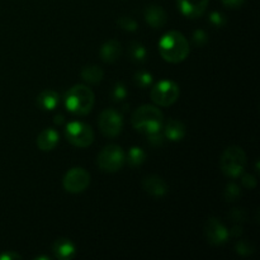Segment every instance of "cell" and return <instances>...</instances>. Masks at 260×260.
Segmentation results:
<instances>
[{"mask_svg": "<svg viewBox=\"0 0 260 260\" xmlns=\"http://www.w3.org/2000/svg\"><path fill=\"white\" fill-rule=\"evenodd\" d=\"M159 53L165 61L170 63H179L184 61L189 55V42L184 35L178 30L168 32L160 38Z\"/></svg>", "mask_w": 260, "mask_h": 260, "instance_id": "1", "label": "cell"}, {"mask_svg": "<svg viewBox=\"0 0 260 260\" xmlns=\"http://www.w3.org/2000/svg\"><path fill=\"white\" fill-rule=\"evenodd\" d=\"M131 122L136 131L144 135H150L161 131L162 124H164V116L157 107L146 104V106L139 107L132 113Z\"/></svg>", "mask_w": 260, "mask_h": 260, "instance_id": "2", "label": "cell"}, {"mask_svg": "<svg viewBox=\"0 0 260 260\" xmlns=\"http://www.w3.org/2000/svg\"><path fill=\"white\" fill-rule=\"evenodd\" d=\"M94 93L86 85H74L65 94V106L75 116H86L94 107Z\"/></svg>", "mask_w": 260, "mask_h": 260, "instance_id": "3", "label": "cell"}, {"mask_svg": "<svg viewBox=\"0 0 260 260\" xmlns=\"http://www.w3.org/2000/svg\"><path fill=\"white\" fill-rule=\"evenodd\" d=\"M220 167L223 174L231 179H236L246 168V154L240 146H229L223 151L220 160Z\"/></svg>", "mask_w": 260, "mask_h": 260, "instance_id": "4", "label": "cell"}, {"mask_svg": "<svg viewBox=\"0 0 260 260\" xmlns=\"http://www.w3.org/2000/svg\"><path fill=\"white\" fill-rule=\"evenodd\" d=\"M126 162V154L118 145H108L99 152L96 164L103 172L116 173L123 168Z\"/></svg>", "mask_w": 260, "mask_h": 260, "instance_id": "5", "label": "cell"}, {"mask_svg": "<svg viewBox=\"0 0 260 260\" xmlns=\"http://www.w3.org/2000/svg\"><path fill=\"white\" fill-rule=\"evenodd\" d=\"M151 101L159 107H169L178 101L180 89L172 80H161L151 89Z\"/></svg>", "mask_w": 260, "mask_h": 260, "instance_id": "6", "label": "cell"}, {"mask_svg": "<svg viewBox=\"0 0 260 260\" xmlns=\"http://www.w3.org/2000/svg\"><path fill=\"white\" fill-rule=\"evenodd\" d=\"M66 140L76 147H88L94 141V131L89 124L83 122H70L65 128Z\"/></svg>", "mask_w": 260, "mask_h": 260, "instance_id": "7", "label": "cell"}, {"mask_svg": "<svg viewBox=\"0 0 260 260\" xmlns=\"http://www.w3.org/2000/svg\"><path fill=\"white\" fill-rule=\"evenodd\" d=\"M99 129L107 137H117L123 128V118L121 112L113 108L104 109L98 119Z\"/></svg>", "mask_w": 260, "mask_h": 260, "instance_id": "8", "label": "cell"}, {"mask_svg": "<svg viewBox=\"0 0 260 260\" xmlns=\"http://www.w3.org/2000/svg\"><path fill=\"white\" fill-rule=\"evenodd\" d=\"M90 184V174L83 168H73L62 179L63 189L69 193H81Z\"/></svg>", "mask_w": 260, "mask_h": 260, "instance_id": "9", "label": "cell"}, {"mask_svg": "<svg viewBox=\"0 0 260 260\" xmlns=\"http://www.w3.org/2000/svg\"><path fill=\"white\" fill-rule=\"evenodd\" d=\"M205 236L211 245L220 246L228 243L230 234L220 220L216 217H210L205 225Z\"/></svg>", "mask_w": 260, "mask_h": 260, "instance_id": "10", "label": "cell"}, {"mask_svg": "<svg viewBox=\"0 0 260 260\" xmlns=\"http://www.w3.org/2000/svg\"><path fill=\"white\" fill-rule=\"evenodd\" d=\"M208 2L210 0H177V4L184 17L196 19L206 12Z\"/></svg>", "mask_w": 260, "mask_h": 260, "instance_id": "11", "label": "cell"}, {"mask_svg": "<svg viewBox=\"0 0 260 260\" xmlns=\"http://www.w3.org/2000/svg\"><path fill=\"white\" fill-rule=\"evenodd\" d=\"M142 188H144V190L147 194L155 198L164 197L168 193V190H169L167 182L161 177L155 174L147 175V177L144 178V180H142Z\"/></svg>", "mask_w": 260, "mask_h": 260, "instance_id": "12", "label": "cell"}, {"mask_svg": "<svg viewBox=\"0 0 260 260\" xmlns=\"http://www.w3.org/2000/svg\"><path fill=\"white\" fill-rule=\"evenodd\" d=\"M145 20L150 27L155 29H160L164 27L168 22V15L165 10L160 5H147L144 13Z\"/></svg>", "mask_w": 260, "mask_h": 260, "instance_id": "13", "label": "cell"}, {"mask_svg": "<svg viewBox=\"0 0 260 260\" xmlns=\"http://www.w3.org/2000/svg\"><path fill=\"white\" fill-rule=\"evenodd\" d=\"M52 251L55 258L60 260H70L75 256L76 246L70 239L60 238L53 243Z\"/></svg>", "mask_w": 260, "mask_h": 260, "instance_id": "14", "label": "cell"}, {"mask_svg": "<svg viewBox=\"0 0 260 260\" xmlns=\"http://www.w3.org/2000/svg\"><path fill=\"white\" fill-rule=\"evenodd\" d=\"M162 129H164V136L165 139H168L169 141H182L184 139L185 134H187V129H185L184 123L179 119L170 118L169 121H167V123L162 124Z\"/></svg>", "mask_w": 260, "mask_h": 260, "instance_id": "15", "label": "cell"}, {"mask_svg": "<svg viewBox=\"0 0 260 260\" xmlns=\"http://www.w3.org/2000/svg\"><path fill=\"white\" fill-rule=\"evenodd\" d=\"M101 60L106 63H113L117 60H119L122 55V46L118 41L109 40L106 43H103L99 51Z\"/></svg>", "mask_w": 260, "mask_h": 260, "instance_id": "16", "label": "cell"}, {"mask_svg": "<svg viewBox=\"0 0 260 260\" xmlns=\"http://www.w3.org/2000/svg\"><path fill=\"white\" fill-rule=\"evenodd\" d=\"M60 140V135L53 128H45L37 137V146L42 151H51L55 149Z\"/></svg>", "mask_w": 260, "mask_h": 260, "instance_id": "17", "label": "cell"}, {"mask_svg": "<svg viewBox=\"0 0 260 260\" xmlns=\"http://www.w3.org/2000/svg\"><path fill=\"white\" fill-rule=\"evenodd\" d=\"M37 106L43 111H52L57 107L58 102H60V95L57 91L52 90V89H46L40 95L37 96Z\"/></svg>", "mask_w": 260, "mask_h": 260, "instance_id": "18", "label": "cell"}, {"mask_svg": "<svg viewBox=\"0 0 260 260\" xmlns=\"http://www.w3.org/2000/svg\"><path fill=\"white\" fill-rule=\"evenodd\" d=\"M127 53H128L129 60L135 63H142L145 62L147 58V50L145 48V46L142 45V43L139 42V41H131V42L128 43Z\"/></svg>", "mask_w": 260, "mask_h": 260, "instance_id": "19", "label": "cell"}, {"mask_svg": "<svg viewBox=\"0 0 260 260\" xmlns=\"http://www.w3.org/2000/svg\"><path fill=\"white\" fill-rule=\"evenodd\" d=\"M104 71L96 65H89L81 70V79L88 84H98L103 80Z\"/></svg>", "mask_w": 260, "mask_h": 260, "instance_id": "20", "label": "cell"}, {"mask_svg": "<svg viewBox=\"0 0 260 260\" xmlns=\"http://www.w3.org/2000/svg\"><path fill=\"white\" fill-rule=\"evenodd\" d=\"M126 160L131 168L141 167L145 162V160H146V152H145L141 147L134 146L128 150Z\"/></svg>", "mask_w": 260, "mask_h": 260, "instance_id": "21", "label": "cell"}, {"mask_svg": "<svg viewBox=\"0 0 260 260\" xmlns=\"http://www.w3.org/2000/svg\"><path fill=\"white\" fill-rule=\"evenodd\" d=\"M152 81H154V78H152V75L149 71L140 70L137 71V73H135L134 83L135 85L139 86L140 89L150 88V86L152 85Z\"/></svg>", "mask_w": 260, "mask_h": 260, "instance_id": "22", "label": "cell"}, {"mask_svg": "<svg viewBox=\"0 0 260 260\" xmlns=\"http://www.w3.org/2000/svg\"><path fill=\"white\" fill-rule=\"evenodd\" d=\"M117 24L121 29L126 30V32H136L139 24H137L136 20L131 17H127V15H122L117 19Z\"/></svg>", "mask_w": 260, "mask_h": 260, "instance_id": "23", "label": "cell"}, {"mask_svg": "<svg viewBox=\"0 0 260 260\" xmlns=\"http://www.w3.org/2000/svg\"><path fill=\"white\" fill-rule=\"evenodd\" d=\"M127 94H128V91H127V88L126 85H124L123 83H121V81H118V83L114 84L113 89H112V101L113 102H122L126 99Z\"/></svg>", "mask_w": 260, "mask_h": 260, "instance_id": "24", "label": "cell"}, {"mask_svg": "<svg viewBox=\"0 0 260 260\" xmlns=\"http://www.w3.org/2000/svg\"><path fill=\"white\" fill-rule=\"evenodd\" d=\"M235 250L239 255L243 256H249L254 253L255 248H254L253 244L248 240H239L235 245Z\"/></svg>", "mask_w": 260, "mask_h": 260, "instance_id": "25", "label": "cell"}, {"mask_svg": "<svg viewBox=\"0 0 260 260\" xmlns=\"http://www.w3.org/2000/svg\"><path fill=\"white\" fill-rule=\"evenodd\" d=\"M239 197H241L240 187L238 184H235V183H229L225 189V200L228 202H234Z\"/></svg>", "mask_w": 260, "mask_h": 260, "instance_id": "26", "label": "cell"}, {"mask_svg": "<svg viewBox=\"0 0 260 260\" xmlns=\"http://www.w3.org/2000/svg\"><path fill=\"white\" fill-rule=\"evenodd\" d=\"M208 22L213 25L215 28H222L225 27L226 23H228V18L223 13L221 12H212L208 17Z\"/></svg>", "mask_w": 260, "mask_h": 260, "instance_id": "27", "label": "cell"}, {"mask_svg": "<svg viewBox=\"0 0 260 260\" xmlns=\"http://www.w3.org/2000/svg\"><path fill=\"white\" fill-rule=\"evenodd\" d=\"M192 42L197 47H202V46H205L208 42V35L203 29L194 30V33L192 36Z\"/></svg>", "mask_w": 260, "mask_h": 260, "instance_id": "28", "label": "cell"}, {"mask_svg": "<svg viewBox=\"0 0 260 260\" xmlns=\"http://www.w3.org/2000/svg\"><path fill=\"white\" fill-rule=\"evenodd\" d=\"M147 137V142H149L151 146H161L162 144H164V140H165V136L164 134H162L161 131L159 132H154V134H150V135H146Z\"/></svg>", "mask_w": 260, "mask_h": 260, "instance_id": "29", "label": "cell"}, {"mask_svg": "<svg viewBox=\"0 0 260 260\" xmlns=\"http://www.w3.org/2000/svg\"><path fill=\"white\" fill-rule=\"evenodd\" d=\"M229 217L233 221H235V222H240V221L243 222L246 218V212L243 208H233L231 212L229 213Z\"/></svg>", "mask_w": 260, "mask_h": 260, "instance_id": "30", "label": "cell"}, {"mask_svg": "<svg viewBox=\"0 0 260 260\" xmlns=\"http://www.w3.org/2000/svg\"><path fill=\"white\" fill-rule=\"evenodd\" d=\"M241 184L246 189H254L256 187V178L251 174L243 175V178H241Z\"/></svg>", "mask_w": 260, "mask_h": 260, "instance_id": "31", "label": "cell"}, {"mask_svg": "<svg viewBox=\"0 0 260 260\" xmlns=\"http://www.w3.org/2000/svg\"><path fill=\"white\" fill-rule=\"evenodd\" d=\"M222 4L226 8H230V9H236V8H240L241 5L245 3V0H221Z\"/></svg>", "mask_w": 260, "mask_h": 260, "instance_id": "32", "label": "cell"}, {"mask_svg": "<svg viewBox=\"0 0 260 260\" xmlns=\"http://www.w3.org/2000/svg\"><path fill=\"white\" fill-rule=\"evenodd\" d=\"M22 259L19 254L14 253V251H7V253L0 254V260H17Z\"/></svg>", "mask_w": 260, "mask_h": 260, "instance_id": "33", "label": "cell"}, {"mask_svg": "<svg viewBox=\"0 0 260 260\" xmlns=\"http://www.w3.org/2000/svg\"><path fill=\"white\" fill-rule=\"evenodd\" d=\"M229 234H230L231 236H234V238H239V236L243 234V228H241L240 225H235L230 231H229Z\"/></svg>", "mask_w": 260, "mask_h": 260, "instance_id": "34", "label": "cell"}, {"mask_svg": "<svg viewBox=\"0 0 260 260\" xmlns=\"http://www.w3.org/2000/svg\"><path fill=\"white\" fill-rule=\"evenodd\" d=\"M53 122H55V124H57V126H61V124H63V122H65V118H63L62 114H57V116L55 117V119H53Z\"/></svg>", "mask_w": 260, "mask_h": 260, "instance_id": "35", "label": "cell"}, {"mask_svg": "<svg viewBox=\"0 0 260 260\" xmlns=\"http://www.w3.org/2000/svg\"><path fill=\"white\" fill-rule=\"evenodd\" d=\"M40 259H43V260H50V258H48V256H37V258H36V260H40Z\"/></svg>", "mask_w": 260, "mask_h": 260, "instance_id": "36", "label": "cell"}]
</instances>
